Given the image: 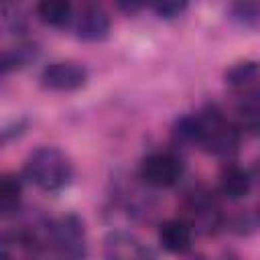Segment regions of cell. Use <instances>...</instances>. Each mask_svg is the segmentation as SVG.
Segmentation results:
<instances>
[{"label": "cell", "mask_w": 260, "mask_h": 260, "mask_svg": "<svg viewBox=\"0 0 260 260\" xmlns=\"http://www.w3.org/2000/svg\"><path fill=\"white\" fill-rule=\"evenodd\" d=\"M37 55H39V49L32 43H18L12 49H4L2 61H0L2 73H10V71H16V69L30 65L37 59Z\"/></svg>", "instance_id": "13"}, {"label": "cell", "mask_w": 260, "mask_h": 260, "mask_svg": "<svg viewBox=\"0 0 260 260\" xmlns=\"http://www.w3.org/2000/svg\"><path fill=\"white\" fill-rule=\"evenodd\" d=\"M104 260H158L154 250L136 234L126 230H112L102 242Z\"/></svg>", "instance_id": "6"}, {"label": "cell", "mask_w": 260, "mask_h": 260, "mask_svg": "<svg viewBox=\"0 0 260 260\" xmlns=\"http://www.w3.org/2000/svg\"><path fill=\"white\" fill-rule=\"evenodd\" d=\"M193 232L191 225L181 219H167L158 228V244L169 254H187L191 250Z\"/></svg>", "instance_id": "8"}, {"label": "cell", "mask_w": 260, "mask_h": 260, "mask_svg": "<svg viewBox=\"0 0 260 260\" xmlns=\"http://www.w3.org/2000/svg\"><path fill=\"white\" fill-rule=\"evenodd\" d=\"M197 142L213 156H232L240 146V128L232 124L215 106H207L195 114Z\"/></svg>", "instance_id": "2"}, {"label": "cell", "mask_w": 260, "mask_h": 260, "mask_svg": "<svg viewBox=\"0 0 260 260\" xmlns=\"http://www.w3.org/2000/svg\"><path fill=\"white\" fill-rule=\"evenodd\" d=\"M49 242L61 260H83L87 252L83 219L75 213H63L49 225Z\"/></svg>", "instance_id": "3"}, {"label": "cell", "mask_w": 260, "mask_h": 260, "mask_svg": "<svg viewBox=\"0 0 260 260\" xmlns=\"http://www.w3.org/2000/svg\"><path fill=\"white\" fill-rule=\"evenodd\" d=\"M89 79V73L85 69V65L77 63V61H53L49 65L43 67L39 81L45 89L49 91H57V93H71L77 91L81 87H85Z\"/></svg>", "instance_id": "5"}, {"label": "cell", "mask_w": 260, "mask_h": 260, "mask_svg": "<svg viewBox=\"0 0 260 260\" xmlns=\"http://www.w3.org/2000/svg\"><path fill=\"white\" fill-rule=\"evenodd\" d=\"M71 24H73L75 37L85 43H100L108 39L110 28H112L110 14L104 10V6L93 4V2L81 4L79 10L73 14Z\"/></svg>", "instance_id": "7"}, {"label": "cell", "mask_w": 260, "mask_h": 260, "mask_svg": "<svg viewBox=\"0 0 260 260\" xmlns=\"http://www.w3.org/2000/svg\"><path fill=\"white\" fill-rule=\"evenodd\" d=\"M238 128L250 134H260V87L244 89V95L236 104Z\"/></svg>", "instance_id": "9"}, {"label": "cell", "mask_w": 260, "mask_h": 260, "mask_svg": "<svg viewBox=\"0 0 260 260\" xmlns=\"http://www.w3.org/2000/svg\"><path fill=\"white\" fill-rule=\"evenodd\" d=\"M20 197H22V181L16 175L6 173L0 181V211L4 217L12 215L18 209Z\"/></svg>", "instance_id": "14"}, {"label": "cell", "mask_w": 260, "mask_h": 260, "mask_svg": "<svg viewBox=\"0 0 260 260\" xmlns=\"http://www.w3.org/2000/svg\"><path fill=\"white\" fill-rule=\"evenodd\" d=\"M225 83L232 87H240V89H250L260 81V63L258 61H238L234 63L225 75H223Z\"/></svg>", "instance_id": "12"}, {"label": "cell", "mask_w": 260, "mask_h": 260, "mask_svg": "<svg viewBox=\"0 0 260 260\" xmlns=\"http://www.w3.org/2000/svg\"><path fill=\"white\" fill-rule=\"evenodd\" d=\"M73 173L69 154L57 146H39L24 160L26 179L47 193H57L69 187Z\"/></svg>", "instance_id": "1"}, {"label": "cell", "mask_w": 260, "mask_h": 260, "mask_svg": "<svg viewBox=\"0 0 260 260\" xmlns=\"http://www.w3.org/2000/svg\"><path fill=\"white\" fill-rule=\"evenodd\" d=\"M120 10H124V12H128V14H132V12H138L144 4H140V2H118L116 4Z\"/></svg>", "instance_id": "17"}, {"label": "cell", "mask_w": 260, "mask_h": 260, "mask_svg": "<svg viewBox=\"0 0 260 260\" xmlns=\"http://www.w3.org/2000/svg\"><path fill=\"white\" fill-rule=\"evenodd\" d=\"M219 189L228 199L238 201V199H244L250 193L252 179H250V175L244 167L230 162L219 173Z\"/></svg>", "instance_id": "10"}, {"label": "cell", "mask_w": 260, "mask_h": 260, "mask_svg": "<svg viewBox=\"0 0 260 260\" xmlns=\"http://www.w3.org/2000/svg\"><path fill=\"white\" fill-rule=\"evenodd\" d=\"M37 16L43 24L53 28H63L73 22V4L67 0H43L37 4Z\"/></svg>", "instance_id": "11"}, {"label": "cell", "mask_w": 260, "mask_h": 260, "mask_svg": "<svg viewBox=\"0 0 260 260\" xmlns=\"http://www.w3.org/2000/svg\"><path fill=\"white\" fill-rule=\"evenodd\" d=\"M230 14L244 26H260V2H234Z\"/></svg>", "instance_id": "15"}, {"label": "cell", "mask_w": 260, "mask_h": 260, "mask_svg": "<svg viewBox=\"0 0 260 260\" xmlns=\"http://www.w3.org/2000/svg\"><path fill=\"white\" fill-rule=\"evenodd\" d=\"M183 173H185V165L181 156L169 150L152 152L144 156L140 162V179L154 189L175 187L183 179Z\"/></svg>", "instance_id": "4"}, {"label": "cell", "mask_w": 260, "mask_h": 260, "mask_svg": "<svg viewBox=\"0 0 260 260\" xmlns=\"http://www.w3.org/2000/svg\"><path fill=\"white\" fill-rule=\"evenodd\" d=\"M150 8L158 18L171 20V18L181 16L187 10V2L185 0H158V2H152Z\"/></svg>", "instance_id": "16"}]
</instances>
